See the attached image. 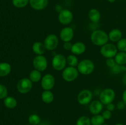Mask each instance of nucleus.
<instances>
[{
  "instance_id": "nucleus-39",
  "label": "nucleus",
  "mask_w": 126,
  "mask_h": 125,
  "mask_svg": "<svg viewBox=\"0 0 126 125\" xmlns=\"http://www.w3.org/2000/svg\"><path fill=\"white\" fill-rule=\"evenodd\" d=\"M122 82H123V84L126 86V72L123 75V78H122Z\"/></svg>"
},
{
  "instance_id": "nucleus-34",
  "label": "nucleus",
  "mask_w": 126,
  "mask_h": 125,
  "mask_svg": "<svg viewBox=\"0 0 126 125\" xmlns=\"http://www.w3.org/2000/svg\"><path fill=\"white\" fill-rule=\"evenodd\" d=\"M102 115L104 118L105 120H110L112 116V113L111 111H109L108 110H106L102 112Z\"/></svg>"
},
{
  "instance_id": "nucleus-14",
  "label": "nucleus",
  "mask_w": 126,
  "mask_h": 125,
  "mask_svg": "<svg viewBox=\"0 0 126 125\" xmlns=\"http://www.w3.org/2000/svg\"><path fill=\"white\" fill-rule=\"evenodd\" d=\"M103 109V104L100 100H95L90 103L89 110L93 115H98L102 112Z\"/></svg>"
},
{
  "instance_id": "nucleus-8",
  "label": "nucleus",
  "mask_w": 126,
  "mask_h": 125,
  "mask_svg": "<svg viewBox=\"0 0 126 125\" xmlns=\"http://www.w3.org/2000/svg\"><path fill=\"white\" fill-rule=\"evenodd\" d=\"M33 66L34 69L38 70L40 72L46 71L48 66V62L46 57L44 55H36L33 58Z\"/></svg>"
},
{
  "instance_id": "nucleus-36",
  "label": "nucleus",
  "mask_w": 126,
  "mask_h": 125,
  "mask_svg": "<svg viewBox=\"0 0 126 125\" xmlns=\"http://www.w3.org/2000/svg\"><path fill=\"white\" fill-rule=\"evenodd\" d=\"M73 44H71L70 42H64L63 45V47L65 49V50H70L71 51V49L72 48Z\"/></svg>"
},
{
  "instance_id": "nucleus-10",
  "label": "nucleus",
  "mask_w": 126,
  "mask_h": 125,
  "mask_svg": "<svg viewBox=\"0 0 126 125\" xmlns=\"http://www.w3.org/2000/svg\"><path fill=\"white\" fill-rule=\"evenodd\" d=\"M59 40L57 35L54 34H49L45 38L44 45L47 50L53 51L57 48L59 45Z\"/></svg>"
},
{
  "instance_id": "nucleus-19",
  "label": "nucleus",
  "mask_w": 126,
  "mask_h": 125,
  "mask_svg": "<svg viewBox=\"0 0 126 125\" xmlns=\"http://www.w3.org/2000/svg\"><path fill=\"white\" fill-rule=\"evenodd\" d=\"M100 12L97 9H91L88 13V18L91 22L97 23L100 20Z\"/></svg>"
},
{
  "instance_id": "nucleus-21",
  "label": "nucleus",
  "mask_w": 126,
  "mask_h": 125,
  "mask_svg": "<svg viewBox=\"0 0 126 125\" xmlns=\"http://www.w3.org/2000/svg\"><path fill=\"white\" fill-rule=\"evenodd\" d=\"M11 71V66L6 62L0 63V77H5L10 74Z\"/></svg>"
},
{
  "instance_id": "nucleus-7",
  "label": "nucleus",
  "mask_w": 126,
  "mask_h": 125,
  "mask_svg": "<svg viewBox=\"0 0 126 125\" xmlns=\"http://www.w3.org/2000/svg\"><path fill=\"white\" fill-rule=\"evenodd\" d=\"M33 82L29 78H22L18 82L17 85V88L18 91L21 94H27L32 89Z\"/></svg>"
},
{
  "instance_id": "nucleus-32",
  "label": "nucleus",
  "mask_w": 126,
  "mask_h": 125,
  "mask_svg": "<svg viewBox=\"0 0 126 125\" xmlns=\"http://www.w3.org/2000/svg\"><path fill=\"white\" fill-rule=\"evenodd\" d=\"M7 94L8 91L7 88L3 85L0 84V99H5L7 97Z\"/></svg>"
},
{
  "instance_id": "nucleus-4",
  "label": "nucleus",
  "mask_w": 126,
  "mask_h": 125,
  "mask_svg": "<svg viewBox=\"0 0 126 125\" xmlns=\"http://www.w3.org/2000/svg\"><path fill=\"white\" fill-rule=\"evenodd\" d=\"M116 98V93L111 88H105L100 92L99 94V99L103 105L111 103L114 101Z\"/></svg>"
},
{
  "instance_id": "nucleus-15",
  "label": "nucleus",
  "mask_w": 126,
  "mask_h": 125,
  "mask_svg": "<svg viewBox=\"0 0 126 125\" xmlns=\"http://www.w3.org/2000/svg\"><path fill=\"white\" fill-rule=\"evenodd\" d=\"M31 7L36 11H42L47 7L49 4L48 0H30Z\"/></svg>"
},
{
  "instance_id": "nucleus-22",
  "label": "nucleus",
  "mask_w": 126,
  "mask_h": 125,
  "mask_svg": "<svg viewBox=\"0 0 126 125\" xmlns=\"http://www.w3.org/2000/svg\"><path fill=\"white\" fill-rule=\"evenodd\" d=\"M42 77H43V76H42L41 72L36 69H34L31 71L29 75V78L33 83L39 82V81L41 80Z\"/></svg>"
},
{
  "instance_id": "nucleus-23",
  "label": "nucleus",
  "mask_w": 126,
  "mask_h": 125,
  "mask_svg": "<svg viewBox=\"0 0 126 125\" xmlns=\"http://www.w3.org/2000/svg\"><path fill=\"white\" fill-rule=\"evenodd\" d=\"M4 104L8 109H14L17 105V101L14 97L7 96L4 100Z\"/></svg>"
},
{
  "instance_id": "nucleus-37",
  "label": "nucleus",
  "mask_w": 126,
  "mask_h": 125,
  "mask_svg": "<svg viewBox=\"0 0 126 125\" xmlns=\"http://www.w3.org/2000/svg\"><path fill=\"white\" fill-rule=\"evenodd\" d=\"M115 108H116V105H114L113 102L110 103V104L106 105V109H107V110H109V111L113 112V110H114Z\"/></svg>"
},
{
  "instance_id": "nucleus-2",
  "label": "nucleus",
  "mask_w": 126,
  "mask_h": 125,
  "mask_svg": "<svg viewBox=\"0 0 126 125\" xmlns=\"http://www.w3.org/2000/svg\"><path fill=\"white\" fill-rule=\"evenodd\" d=\"M77 69L80 74L87 75L91 74L94 72L95 65L92 60L85 59L79 62L77 66Z\"/></svg>"
},
{
  "instance_id": "nucleus-6",
  "label": "nucleus",
  "mask_w": 126,
  "mask_h": 125,
  "mask_svg": "<svg viewBox=\"0 0 126 125\" xmlns=\"http://www.w3.org/2000/svg\"><path fill=\"white\" fill-rule=\"evenodd\" d=\"M66 58L62 54H57L52 60V66L55 70L63 71L66 67Z\"/></svg>"
},
{
  "instance_id": "nucleus-20",
  "label": "nucleus",
  "mask_w": 126,
  "mask_h": 125,
  "mask_svg": "<svg viewBox=\"0 0 126 125\" xmlns=\"http://www.w3.org/2000/svg\"><path fill=\"white\" fill-rule=\"evenodd\" d=\"M41 99L45 104H51L54 100V94L50 90H44L41 94Z\"/></svg>"
},
{
  "instance_id": "nucleus-42",
  "label": "nucleus",
  "mask_w": 126,
  "mask_h": 125,
  "mask_svg": "<svg viewBox=\"0 0 126 125\" xmlns=\"http://www.w3.org/2000/svg\"><path fill=\"white\" fill-rule=\"evenodd\" d=\"M124 125V124H123V123H117V124H116V125Z\"/></svg>"
},
{
  "instance_id": "nucleus-11",
  "label": "nucleus",
  "mask_w": 126,
  "mask_h": 125,
  "mask_svg": "<svg viewBox=\"0 0 126 125\" xmlns=\"http://www.w3.org/2000/svg\"><path fill=\"white\" fill-rule=\"evenodd\" d=\"M55 83V77L50 74L44 75L41 80V86L44 90H51L54 88Z\"/></svg>"
},
{
  "instance_id": "nucleus-5",
  "label": "nucleus",
  "mask_w": 126,
  "mask_h": 125,
  "mask_svg": "<svg viewBox=\"0 0 126 125\" xmlns=\"http://www.w3.org/2000/svg\"><path fill=\"white\" fill-rule=\"evenodd\" d=\"M118 48L111 43H107L105 45L101 47L100 53L103 57L106 58H114V56L118 53Z\"/></svg>"
},
{
  "instance_id": "nucleus-27",
  "label": "nucleus",
  "mask_w": 126,
  "mask_h": 125,
  "mask_svg": "<svg viewBox=\"0 0 126 125\" xmlns=\"http://www.w3.org/2000/svg\"><path fill=\"white\" fill-rule=\"evenodd\" d=\"M66 62L69 66L76 67L79 63L78 59L75 55H70L66 57Z\"/></svg>"
},
{
  "instance_id": "nucleus-28",
  "label": "nucleus",
  "mask_w": 126,
  "mask_h": 125,
  "mask_svg": "<svg viewBox=\"0 0 126 125\" xmlns=\"http://www.w3.org/2000/svg\"><path fill=\"white\" fill-rule=\"evenodd\" d=\"M28 122L32 125H38L41 123V118L37 114H32L28 117Z\"/></svg>"
},
{
  "instance_id": "nucleus-25",
  "label": "nucleus",
  "mask_w": 126,
  "mask_h": 125,
  "mask_svg": "<svg viewBox=\"0 0 126 125\" xmlns=\"http://www.w3.org/2000/svg\"><path fill=\"white\" fill-rule=\"evenodd\" d=\"M105 120L102 115H95L91 118V125H102L104 124Z\"/></svg>"
},
{
  "instance_id": "nucleus-13",
  "label": "nucleus",
  "mask_w": 126,
  "mask_h": 125,
  "mask_svg": "<svg viewBox=\"0 0 126 125\" xmlns=\"http://www.w3.org/2000/svg\"><path fill=\"white\" fill-rule=\"evenodd\" d=\"M74 37L73 29L71 27L66 26L63 28L60 33V38L64 42H70Z\"/></svg>"
},
{
  "instance_id": "nucleus-3",
  "label": "nucleus",
  "mask_w": 126,
  "mask_h": 125,
  "mask_svg": "<svg viewBox=\"0 0 126 125\" xmlns=\"http://www.w3.org/2000/svg\"><path fill=\"white\" fill-rule=\"evenodd\" d=\"M78 70L76 67L68 66L62 71V77L63 79L67 82H71L75 81L79 76Z\"/></svg>"
},
{
  "instance_id": "nucleus-9",
  "label": "nucleus",
  "mask_w": 126,
  "mask_h": 125,
  "mask_svg": "<svg viewBox=\"0 0 126 125\" xmlns=\"http://www.w3.org/2000/svg\"><path fill=\"white\" fill-rule=\"evenodd\" d=\"M93 93L91 90L87 89H82L79 93L77 96L78 102L82 105H86L92 102Z\"/></svg>"
},
{
  "instance_id": "nucleus-30",
  "label": "nucleus",
  "mask_w": 126,
  "mask_h": 125,
  "mask_svg": "<svg viewBox=\"0 0 126 125\" xmlns=\"http://www.w3.org/2000/svg\"><path fill=\"white\" fill-rule=\"evenodd\" d=\"M30 0H12V4L17 8H23L29 4Z\"/></svg>"
},
{
  "instance_id": "nucleus-16",
  "label": "nucleus",
  "mask_w": 126,
  "mask_h": 125,
  "mask_svg": "<svg viewBox=\"0 0 126 125\" xmlns=\"http://www.w3.org/2000/svg\"><path fill=\"white\" fill-rule=\"evenodd\" d=\"M86 50V46L82 42H76L73 44L71 51L73 55H80L83 54Z\"/></svg>"
},
{
  "instance_id": "nucleus-41",
  "label": "nucleus",
  "mask_w": 126,
  "mask_h": 125,
  "mask_svg": "<svg viewBox=\"0 0 126 125\" xmlns=\"http://www.w3.org/2000/svg\"><path fill=\"white\" fill-rule=\"evenodd\" d=\"M108 1H109L110 2H111V3H113V2H115V1H116V0H108Z\"/></svg>"
},
{
  "instance_id": "nucleus-1",
  "label": "nucleus",
  "mask_w": 126,
  "mask_h": 125,
  "mask_svg": "<svg viewBox=\"0 0 126 125\" xmlns=\"http://www.w3.org/2000/svg\"><path fill=\"white\" fill-rule=\"evenodd\" d=\"M91 40L94 45L102 47L108 43V34L102 29H96L91 33Z\"/></svg>"
},
{
  "instance_id": "nucleus-38",
  "label": "nucleus",
  "mask_w": 126,
  "mask_h": 125,
  "mask_svg": "<svg viewBox=\"0 0 126 125\" xmlns=\"http://www.w3.org/2000/svg\"><path fill=\"white\" fill-rule=\"evenodd\" d=\"M122 98H123V100L124 102V103H125L126 105V89L123 91Z\"/></svg>"
},
{
  "instance_id": "nucleus-24",
  "label": "nucleus",
  "mask_w": 126,
  "mask_h": 125,
  "mask_svg": "<svg viewBox=\"0 0 126 125\" xmlns=\"http://www.w3.org/2000/svg\"><path fill=\"white\" fill-rule=\"evenodd\" d=\"M114 60L116 63L119 65L126 64V52L119 51L114 56Z\"/></svg>"
},
{
  "instance_id": "nucleus-17",
  "label": "nucleus",
  "mask_w": 126,
  "mask_h": 125,
  "mask_svg": "<svg viewBox=\"0 0 126 125\" xmlns=\"http://www.w3.org/2000/svg\"><path fill=\"white\" fill-rule=\"evenodd\" d=\"M108 38L109 40L113 42H118L123 38V33L120 29L114 28L111 30L108 33Z\"/></svg>"
},
{
  "instance_id": "nucleus-40",
  "label": "nucleus",
  "mask_w": 126,
  "mask_h": 125,
  "mask_svg": "<svg viewBox=\"0 0 126 125\" xmlns=\"http://www.w3.org/2000/svg\"><path fill=\"white\" fill-rule=\"evenodd\" d=\"M55 9H56V11H57V12H61L62 11L63 9L62 7V6H60V5H57L56 7H55Z\"/></svg>"
},
{
  "instance_id": "nucleus-33",
  "label": "nucleus",
  "mask_w": 126,
  "mask_h": 125,
  "mask_svg": "<svg viewBox=\"0 0 126 125\" xmlns=\"http://www.w3.org/2000/svg\"><path fill=\"white\" fill-rule=\"evenodd\" d=\"M116 61L114 60V58H107L106 60V64L110 68H112L113 67H114L116 64Z\"/></svg>"
},
{
  "instance_id": "nucleus-12",
  "label": "nucleus",
  "mask_w": 126,
  "mask_h": 125,
  "mask_svg": "<svg viewBox=\"0 0 126 125\" xmlns=\"http://www.w3.org/2000/svg\"><path fill=\"white\" fill-rule=\"evenodd\" d=\"M58 19L59 22L63 25H68L71 23L73 19V14L70 10L63 9L59 12Z\"/></svg>"
},
{
  "instance_id": "nucleus-44",
  "label": "nucleus",
  "mask_w": 126,
  "mask_h": 125,
  "mask_svg": "<svg viewBox=\"0 0 126 125\" xmlns=\"http://www.w3.org/2000/svg\"></svg>"
},
{
  "instance_id": "nucleus-18",
  "label": "nucleus",
  "mask_w": 126,
  "mask_h": 125,
  "mask_svg": "<svg viewBox=\"0 0 126 125\" xmlns=\"http://www.w3.org/2000/svg\"><path fill=\"white\" fill-rule=\"evenodd\" d=\"M32 50L36 55H43L46 51L44 43L41 42H35L32 45Z\"/></svg>"
},
{
  "instance_id": "nucleus-43",
  "label": "nucleus",
  "mask_w": 126,
  "mask_h": 125,
  "mask_svg": "<svg viewBox=\"0 0 126 125\" xmlns=\"http://www.w3.org/2000/svg\"><path fill=\"white\" fill-rule=\"evenodd\" d=\"M107 125V124H103V125Z\"/></svg>"
},
{
  "instance_id": "nucleus-31",
  "label": "nucleus",
  "mask_w": 126,
  "mask_h": 125,
  "mask_svg": "<svg viewBox=\"0 0 126 125\" xmlns=\"http://www.w3.org/2000/svg\"><path fill=\"white\" fill-rule=\"evenodd\" d=\"M118 50L123 52H126V38H122L117 42Z\"/></svg>"
},
{
  "instance_id": "nucleus-29",
  "label": "nucleus",
  "mask_w": 126,
  "mask_h": 125,
  "mask_svg": "<svg viewBox=\"0 0 126 125\" xmlns=\"http://www.w3.org/2000/svg\"><path fill=\"white\" fill-rule=\"evenodd\" d=\"M76 125H91V118L87 116H80L76 121Z\"/></svg>"
},
{
  "instance_id": "nucleus-35",
  "label": "nucleus",
  "mask_w": 126,
  "mask_h": 125,
  "mask_svg": "<svg viewBox=\"0 0 126 125\" xmlns=\"http://www.w3.org/2000/svg\"><path fill=\"white\" fill-rule=\"evenodd\" d=\"M116 107L119 110H124V109L126 107V105L125 103H124V102L122 100H120V101H119L118 103H117Z\"/></svg>"
},
{
  "instance_id": "nucleus-26",
  "label": "nucleus",
  "mask_w": 126,
  "mask_h": 125,
  "mask_svg": "<svg viewBox=\"0 0 126 125\" xmlns=\"http://www.w3.org/2000/svg\"><path fill=\"white\" fill-rule=\"evenodd\" d=\"M111 72L113 74H119L122 72H126V66L125 65H119L118 64H116L115 66L110 69Z\"/></svg>"
}]
</instances>
